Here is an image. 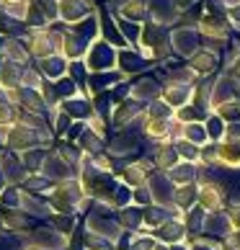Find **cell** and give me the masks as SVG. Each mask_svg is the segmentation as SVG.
<instances>
[{
    "label": "cell",
    "instance_id": "5b68a950",
    "mask_svg": "<svg viewBox=\"0 0 240 250\" xmlns=\"http://www.w3.org/2000/svg\"><path fill=\"white\" fill-rule=\"evenodd\" d=\"M204 137H207V129L201 124H189L186 126V140L189 142H201Z\"/></svg>",
    "mask_w": 240,
    "mask_h": 250
},
{
    "label": "cell",
    "instance_id": "3957f363",
    "mask_svg": "<svg viewBox=\"0 0 240 250\" xmlns=\"http://www.w3.org/2000/svg\"><path fill=\"white\" fill-rule=\"evenodd\" d=\"M191 67L196 70V72H212L217 67V54H212V52H196L191 57Z\"/></svg>",
    "mask_w": 240,
    "mask_h": 250
},
{
    "label": "cell",
    "instance_id": "52a82bcc",
    "mask_svg": "<svg viewBox=\"0 0 240 250\" xmlns=\"http://www.w3.org/2000/svg\"><path fill=\"white\" fill-rule=\"evenodd\" d=\"M173 178L189 181V178H194V168H191V165H181V168H176V173H173Z\"/></svg>",
    "mask_w": 240,
    "mask_h": 250
},
{
    "label": "cell",
    "instance_id": "6da1fadb",
    "mask_svg": "<svg viewBox=\"0 0 240 250\" xmlns=\"http://www.w3.org/2000/svg\"><path fill=\"white\" fill-rule=\"evenodd\" d=\"M171 44L176 47L178 54H183V57H194V54L199 52V36L194 29H173Z\"/></svg>",
    "mask_w": 240,
    "mask_h": 250
},
{
    "label": "cell",
    "instance_id": "7a4b0ae2",
    "mask_svg": "<svg viewBox=\"0 0 240 250\" xmlns=\"http://www.w3.org/2000/svg\"><path fill=\"white\" fill-rule=\"evenodd\" d=\"M238 93V83L233 78H222L217 83V88H215V93H212V98L217 101V104H227L230 98H233Z\"/></svg>",
    "mask_w": 240,
    "mask_h": 250
},
{
    "label": "cell",
    "instance_id": "30bf717a",
    "mask_svg": "<svg viewBox=\"0 0 240 250\" xmlns=\"http://www.w3.org/2000/svg\"><path fill=\"white\" fill-rule=\"evenodd\" d=\"M222 5H230V8H238L240 0H222Z\"/></svg>",
    "mask_w": 240,
    "mask_h": 250
},
{
    "label": "cell",
    "instance_id": "ba28073f",
    "mask_svg": "<svg viewBox=\"0 0 240 250\" xmlns=\"http://www.w3.org/2000/svg\"><path fill=\"white\" fill-rule=\"evenodd\" d=\"M173 3H176L178 11H186V8H191L194 3H196V0H173Z\"/></svg>",
    "mask_w": 240,
    "mask_h": 250
},
{
    "label": "cell",
    "instance_id": "8992f818",
    "mask_svg": "<svg viewBox=\"0 0 240 250\" xmlns=\"http://www.w3.org/2000/svg\"><path fill=\"white\" fill-rule=\"evenodd\" d=\"M207 134L217 140V137L222 134V122H219V119H209V122H207Z\"/></svg>",
    "mask_w": 240,
    "mask_h": 250
},
{
    "label": "cell",
    "instance_id": "277c9868",
    "mask_svg": "<svg viewBox=\"0 0 240 250\" xmlns=\"http://www.w3.org/2000/svg\"><path fill=\"white\" fill-rule=\"evenodd\" d=\"M219 157H222L225 163H230V165H240V142L238 140L227 142L222 150H219Z\"/></svg>",
    "mask_w": 240,
    "mask_h": 250
},
{
    "label": "cell",
    "instance_id": "9c48e42d",
    "mask_svg": "<svg viewBox=\"0 0 240 250\" xmlns=\"http://www.w3.org/2000/svg\"><path fill=\"white\" fill-rule=\"evenodd\" d=\"M230 18H233V21L240 26V5L238 8H230Z\"/></svg>",
    "mask_w": 240,
    "mask_h": 250
}]
</instances>
